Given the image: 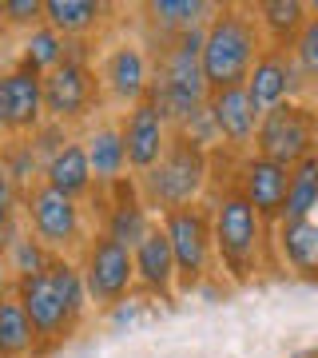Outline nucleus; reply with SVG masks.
<instances>
[{
	"mask_svg": "<svg viewBox=\"0 0 318 358\" xmlns=\"http://www.w3.org/2000/svg\"><path fill=\"white\" fill-rule=\"evenodd\" d=\"M315 211H318V152H310L306 159H298L291 167V187H287L282 219H315Z\"/></svg>",
	"mask_w": 318,
	"mask_h": 358,
	"instance_id": "cd10ccee",
	"label": "nucleus"
},
{
	"mask_svg": "<svg viewBox=\"0 0 318 358\" xmlns=\"http://www.w3.org/2000/svg\"><path fill=\"white\" fill-rule=\"evenodd\" d=\"M4 259H8L13 279L20 282V279H36V275H44V271H48V263H52V251L24 227V231L13 239V243L4 247Z\"/></svg>",
	"mask_w": 318,
	"mask_h": 358,
	"instance_id": "c756f323",
	"label": "nucleus"
},
{
	"mask_svg": "<svg viewBox=\"0 0 318 358\" xmlns=\"http://www.w3.org/2000/svg\"><path fill=\"white\" fill-rule=\"evenodd\" d=\"M179 136L191 143H199V148H207V152H219V136H215V124H211V112H207V103L203 108H195V112L179 124Z\"/></svg>",
	"mask_w": 318,
	"mask_h": 358,
	"instance_id": "72a5a7b5",
	"label": "nucleus"
},
{
	"mask_svg": "<svg viewBox=\"0 0 318 358\" xmlns=\"http://www.w3.org/2000/svg\"><path fill=\"white\" fill-rule=\"evenodd\" d=\"M8 48H13V32L0 24V64H4V56H8Z\"/></svg>",
	"mask_w": 318,
	"mask_h": 358,
	"instance_id": "e433bc0d",
	"label": "nucleus"
},
{
	"mask_svg": "<svg viewBox=\"0 0 318 358\" xmlns=\"http://www.w3.org/2000/svg\"><path fill=\"white\" fill-rule=\"evenodd\" d=\"M115 124H120V136H124V152H127V171H131V179L143 176V171H152V167L159 164V155L167 152L171 131H175L147 100L136 103V108H127Z\"/></svg>",
	"mask_w": 318,
	"mask_h": 358,
	"instance_id": "dca6fc26",
	"label": "nucleus"
},
{
	"mask_svg": "<svg viewBox=\"0 0 318 358\" xmlns=\"http://www.w3.org/2000/svg\"><path fill=\"white\" fill-rule=\"evenodd\" d=\"M211 183H215V159H211V152L199 148V143L183 140L179 131H171V143L159 155V164L152 171L136 176L140 199L147 203V211L155 219L175 211V207L203 203Z\"/></svg>",
	"mask_w": 318,
	"mask_h": 358,
	"instance_id": "20e7f679",
	"label": "nucleus"
},
{
	"mask_svg": "<svg viewBox=\"0 0 318 358\" xmlns=\"http://www.w3.org/2000/svg\"><path fill=\"white\" fill-rule=\"evenodd\" d=\"M231 183L235 192L254 207V215L263 219L267 227H275L282 219V207H287V187H291V167L275 164V159H263V155H239V164L231 171Z\"/></svg>",
	"mask_w": 318,
	"mask_h": 358,
	"instance_id": "f8f14e48",
	"label": "nucleus"
},
{
	"mask_svg": "<svg viewBox=\"0 0 318 358\" xmlns=\"http://www.w3.org/2000/svg\"><path fill=\"white\" fill-rule=\"evenodd\" d=\"M315 124H318V112L306 100L279 103V108H270L267 115H259L251 152L263 155V159H275V164H282V167H294L298 159L318 152Z\"/></svg>",
	"mask_w": 318,
	"mask_h": 358,
	"instance_id": "6e6552de",
	"label": "nucleus"
},
{
	"mask_svg": "<svg viewBox=\"0 0 318 358\" xmlns=\"http://www.w3.org/2000/svg\"><path fill=\"white\" fill-rule=\"evenodd\" d=\"M251 13L267 48H291L310 16L303 0H259V4H251Z\"/></svg>",
	"mask_w": 318,
	"mask_h": 358,
	"instance_id": "5701e85b",
	"label": "nucleus"
},
{
	"mask_svg": "<svg viewBox=\"0 0 318 358\" xmlns=\"http://www.w3.org/2000/svg\"><path fill=\"white\" fill-rule=\"evenodd\" d=\"M44 124V76L24 64L0 68V140H24Z\"/></svg>",
	"mask_w": 318,
	"mask_h": 358,
	"instance_id": "9b49d317",
	"label": "nucleus"
},
{
	"mask_svg": "<svg viewBox=\"0 0 318 358\" xmlns=\"http://www.w3.org/2000/svg\"><path fill=\"white\" fill-rule=\"evenodd\" d=\"M306 13H310V16H318V0H315V4H306Z\"/></svg>",
	"mask_w": 318,
	"mask_h": 358,
	"instance_id": "4c0bfd02",
	"label": "nucleus"
},
{
	"mask_svg": "<svg viewBox=\"0 0 318 358\" xmlns=\"http://www.w3.org/2000/svg\"><path fill=\"white\" fill-rule=\"evenodd\" d=\"M16 279H13V271H8V259H4V251H0V299L4 294H13Z\"/></svg>",
	"mask_w": 318,
	"mask_h": 358,
	"instance_id": "c9c22d12",
	"label": "nucleus"
},
{
	"mask_svg": "<svg viewBox=\"0 0 318 358\" xmlns=\"http://www.w3.org/2000/svg\"><path fill=\"white\" fill-rule=\"evenodd\" d=\"M100 199L103 203V211H100V227L96 231H103L108 239H115L120 247H131L140 243L143 235L155 227V215L147 211V203L140 199V187H136V179L127 176V179H120L115 187H108V192H96L92 195V203Z\"/></svg>",
	"mask_w": 318,
	"mask_h": 358,
	"instance_id": "2eb2a0df",
	"label": "nucleus"
},
{
	"mask_svg": "<svg viewBox=\"0 0 318 358\" xmlns=\"http://www.w3.org/2000/svg\"><path fill=\"white\" fill-rule=\"evenodd\" d=\"M84 152H88L96 192H108L120 179H127V152H124V136H120V124L115 120H103V124L88 128Z\"/></svg>",
	"mask_w": 318,
	"mask_h": 358,
	"instance_id": "4be33fe9",
	"label": "nucleus"
},
{
	"mask_svg": "<svg viewBox=\"0 0 318 358\" xmlns=\"http://www.w3.org/2000/svg\"><path fill=\"white\" fill-rule=\"evenodd\" d=\"M291 60L303 76V88L306 92H318V16H306L298 40L291 44Z\"/></svg>",
	"mask_w": 318,
	"mask_h": 358,
	"instance_id": "7c9ffc66",
	"label": "nucleus"
},
{
	"mask_svg": "<svg viewBox=\"0 0 318 358\" xmlns=\"http://www.w3.org/2000/svg\"><path fill=\"white\" fill-rule=\"evenodd\" d=\"M263 32L254 24L251 4H219L203 28V80L211 92L243 88L254 60L263 56Z\"/></svg>",
	"mask_w": 318,
	"mask_h": 358,
	"instance_id": "f03ea898",
	"label": "nucleus"
},
{
	"mask_svg": "<svg viewBox=\"0 0 318 358\" xmlns=\"http://www.w3.org/2000/svg\"><path fill=\"white\" fill-rule=\"evenodd\" d=\"M310 282H318V267H315V271H310Z\"/></svg>",
	"mask_w": 318,
	"mask_h": 358,
	"instance_id": "58836bf2",
	"label": "nucleus"
},
{
	"mask_svg": "<svg viewBox=\"0 0 318 358\" xmlns=\"http://www.w3.org/2000/svg\"><path fill=\"white\" fill-rule=\"evenodd\" d=\"M0 358H36V334L16 294L0 299Z\"/></svg>",
	"mask_w": 318,
	"mask_h": 358,
	"instance_id": "a878e982",
	"label": "nucleus"
},
{
	"mask_svg": "<svg viewBox=\"0 0 318 358\" xmlns=\"http://www.w3.org/2000/svg\"><path fill=\"white\" fill-rule=\"evenodd\" d=\"M243 92H247V100H251V108L259 115H267L279 103L303 100L306 88H303V76H298V68L291 60V48H263V56L254 60Z\"/></svg>",
	"mask_w": 318,
	"mask_h": 358,
	"instance_id": "4468645a",
	"label": "nucleus"
},
{
	"mask_svg": "<svg viewBox=\"0 0 318 358\" xmlns=\"http://www.w3.org/2000/svg\"><path fill=\"white\" fill-rule=\"evenodd\" d=\"M96 76H100L103 100L127 112V108L147 100V88H152V52H147L143 40H115L112 48L100 56Z\"/></svg>",
	"mask_w": 318,
	"mask_h": 358,
	"instance_id": "9d476101",
	"label": "nucleus"
},
{
	"mask_svg": "<svg viewBox=\"0 0 318 358\" xmlns=\"http://www.w3.org/2000/svg\"><path fill=\"white\" fill-rule=\"evenodd\" d=\"M80 279L88 291V303L96 310L120 307L127 294H136V267H131V251L120 247L115 239H108L103 231H92L88 243L76 255Z\"/></svg>",
	"mask_w": 318,
	"mask_h": 358,
	"instance_id": "0eeeda50",
	"label": "nucleus"
},
{
	"mask_svg": "<svg viewBox=\"0 0 318 358\" xmlns=\"http://www.w3.org/2000/svg\"><path fill=\"white\" fill-rule=\"evenodd\" d=\"M171 259H175V294H195L203 291L207 279L215 275V239H211V211L207 203L175 207L159 215Z\"/></svg>",
	"mask_w": 318,
	"mask_h": 358,
	"instance_id": "39448f33",
	"label": "nucleus"
},
{
	"mask_svg": "<svg viewBox=\"0 0 318 358\" xmlns=\"http://www.w3.org/2000/svg\"><path fill=\"white\" fill-rule=\"evenodd\" d=\"M0 24L8 32H32L44 24V0H0Z\"/></svg>",
	"mask_w": 318,
	"mask_h": 358,
	"instance_id": "473e14b6",
	"label": "nucleus"
},
{
	"mask_svg": "<svg viewBox=\"0 0 318 358\" xmlns=\"http://www.w3.org/2000/svg\"><path fill=\"white\" fill-rule=\"evenodd\" d=\"M108 20V4L100 0H44V24L64 40H88Z\"/></svg>",
	"mask_w": 318,
	"mask_h": 358,
	"instance_id": "b1692460",
	"label": "nucleus"
},
{
	"mask_svg": "<svg viewBox=\"0 0 318 358\" xmlns=\"http://www.w3.org/2000/svg\"><path fill=\"white\" fill-rule=\"evenodd\" d=\"M131 267H136V291L159 303H175V259H171V243H167L164 227L155 219V227L131 247Z\"/></svg>",
	"mask_w": 318,
	"mask_h": 358,
	"instance_id": "a211bd4d",
	"label": "nucleus"
},
{
	"mask_svg": "<svg viewBox=\"0 0 318 358\" xmlns=\"http://www.w3.org/2000/svg\"><path fill=\"white\" fill-rule=\"evenodd\" d=\"M211 211V239H215V263L231 282H247L263 271V259H270V227L254 215V207L235 192L231 179H219L207 192Z\"/></svg>",
	"mask_w": 318,
	"mask_h": 358,
	"instance_id": "f257e3e1",
	"label": "nucleus"
},
{
	"mask_svg": "<svg viewBox=\"0 0 318 358\" xmlns=\"http://www.w3.org/2000/svg\"><path fill=\"white\" fill-rule=\"evenodd\" d=\"M72 140V131L64 128V124H52V120H44V124H40L36 131H32V136H28V143H32V152L40 155V164H48L52 155L60 152L64 143Z\"/></svg>",
	"mask_w": 318,
	"mask_h": 358,
	"instance_id": "f704fd0d",
	"label": "nucleus"
},
{
	"mask_svg": "<svg viewBox=\"0 0 318 358\" xmlns=\"http://www.w3.org/2000/svg\"><path fill=\"white\" fill-rule=\"evenodd\" d=\"M203 28L183 32V36L159 44L152 56V88H147V103L164 115L171 128H179L195 108H203L211 88L203 80Z\"/></svg>",
	"mask_w": 318,
	"mask_h": 358,
	"instance_id": "7ed1b4c3",
	"label": "nucleus"
},
{
	"mask_svg": "<svg viewBox=\"0 0 318 358\" xmlns=\"http://www.w3.org/2000/svg\"><path fill=\"white\" fill-rule=\"evenodd\" d=\"M207 112H211V124H215L219 136V152L227 155H251L254 148V128H259V112L251 108L247 92L243 88H223L207 96Z\"/></svg>",
	"mask_w": 318,
	"mask_h": 358,
	"instance_id": "f3484780",
	"label": "nucleus"
},
{
	"mask_svg": "<svg viewBox=\"0 0 318 358\" xmlns=\"http://www.w3.org/2000/svg\"><path fill=\"white\" fill-rule=\"evenodd\" d=\"M64 44H68V40H64L60 32H52L48 24H36L32 32H24V36H20L16 64L32 68L36 76H48V72H56V68L64 64Z\"/></svg>",
	"mask_w": 318,
	"mask_h": 358,
	"instance_id": "bb28decb",
	"label": "nucleus"
},
{
	"mask_svg": "<svg viewBox=\"0 0 318 358\" xmlns=\"http://www.w3.org/2000/svg\"><path fill=\"white\" fill-rule=\"evenodd\" d=\"M315 140H318V124H315Z\"/></svg>",
	"mask_w": 318,
	"mask_h": 358,
	"instance_id": "ea45409f",
	"label": "nucleus"
},
{
	"mask_svg": "<svg viewBox=\"0 0 318 358\" xmlns=\"http://www.w3.org/2000/svg\"><path fill=\"white\" fill-rule=\"evenodd\" d=\"M13 294H16V303L24 307L28 322H32V334H36V358H48L56 346H64L68 338H76L80 334L44 275H36V279H20L13 287Z\"/></svg>",
	"mask_w": 318,
	"mask_h": 358,
	"instance_id": "ddd939ff",
	"label": "nucleus"
},
{
	"mask_svg": "<svg viewBox=\"0 0 318 358\" xmlns=\"http://www.w3.org/2000/svg\"><path fill=\"white\" fill-rule=\"evenodd\" d=\"M20 199L24 195L16 192V183L8 179L4 164H0V251L13 243L16 235L24 231V215H20Z\"/></svg>",
	"mask_w": 318,
	"mask_h": 358,
	"instance_id": "2f4dec72",
	"label": "nucleus"
},
{
	"mask_svg": "<svg viewBox=\"0 0 318 358\" xmlns=\"http://www.w3.org/2000/svg\"><path fill=\"white\" fill-rule=\"evenodd\" d=\"M0 164L8 171V179L16 183V192L24 195L32 192L36 183H44V164H40V155L32 152V143L24 140H4L0 143Z\"/></svg>",
	"mask_w": 318,
	"mask_h": 358,
	"instance_id": "c85d7f7f",
	"label": "nucleus"
},
{
	"mask_svg": "<svg viewBox=\"0 0 318 358\" xmlns=\"http://www.w3.org/2000/svg\"><path fill=\"white\" fill-rule=\"evenodd\" d=\"M270 263L310 279L318 267V219H282L270 227Z\"/></svg>",
	"mask_w": 318,
	"mask_h": 358,
	"instance_id": "aec40b11",
	"label": "nucleus"
},
{
	"mask_svg": "<svg viewBox=\"0 0 318 358\" xmlns=\"http://www.w3.org/2000/svg\"><path fill=\"white\" fill-rule=\"evenodd\" d=\"M20 215H24V227L48 247L52 255L76 259L80 247L88 243V235H92L84 203H76V199H68V195H60V192H52L44 183H36L32 192H24Z\"/></svg>",
	"mask_w": 318,
	"mask_h": 358,
	"instance_id": "423d86ee",
	"label": "nucleus"
},
{
	"mask_svg": "<svg viewBox=\"0 0 318 358\" xmlns=\"http://www.w3.org/2000/svg\"><path fill=\"white\" fill-rule=\"evenodd\" d=\"M44 279H48V287L56 291V299L64 303V310H68V319H72V327H84V319H88V291H84V279H80V267L76 259L68 255H52L48 271H44Z\"/></svg>",
	"mask_w": 318,
	"mask_h": 358,
	"instance_id": "393cba45",
	"label": "nucleus"
},
{
	"mask_svg": "<svg viewBox=\"0 0 318 358\" xmlns=\"http://www.w3.org/2000/svg\"><path fill=\"white\" fill-rule=\"evenodd\" d=\"M44 187L68 195V199H76V203H84V199L96 195V179H92V164H88V152H84V140L72 136V140L44 164Z\"/></svg>",
	"mask_w": 318,
	"mask_h": 358,
	"instance_id": "412c9836",
	"label": "nucleus"
},
{
	"mask_svg": "<svg viewBox=\"0 0 318 358\" xmlns=\"http://www.w3.org/2000/svg\"><path fill=\"white\" fill-rule=\"evenodd\" d=\"M100 103H103V92H100L96 64L64 60L56 72L44 76V120H52V124H64L72 131L76 124L92 120V112Z\"/></svg>",
	"mask_w": 318,
	"mask_h": 358,
	"instance_id": "1a4fd4ad",
	"label": "nucleus"
},
{
	"mask_svg": "<svg viewBox=\"0 0 318 358\" xmlns=\"http://www.w3.org/2000/svg\"><path fill=\"white\" fill-rule=\"evenodd\" d=\"M215 8L219 4H211V0H152V4H143V28L152 36L147 48H159L167 40L183 36V32L207 28Z\"/></svg>",
	"mask_w": 318,
	"mask_h": 358,
	"instance_id": "6ab92c4d",
	"label": "nucleus"
}]
</instances>
